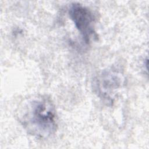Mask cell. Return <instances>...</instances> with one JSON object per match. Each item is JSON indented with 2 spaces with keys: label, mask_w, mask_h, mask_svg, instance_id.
I'll return each mask as SVG.
<instances>
[{
  "label": "cell",
  "mask_w": 149,
  "mask_h": 149,
  "mask_svg": "<svg viewBox=\"0 0 149 149\" xmlns=\"http://www.w3.org/2000/svg\"><path fill=\"white\" fill-rule=\"evenodd\" d=\"M20 122L28 133L41 139L54 134L58 126L55 107L49 98L43 97L27 105Z\"/></svg>",
  "instance_id": "cell-1"
},
{
  "label": "cell",
  "mask_w": 149,
  "mask_h": 149,
  "mask_svg": "<svg viewBox=\"0 0 149 149\" xmlns=\"http://www.w3.org/2000/svg\"><path fill=\"white\" fill-rule=\"evenodd\" d=\"M69 15L83 40L88 44L91 39L96 37L95 16L93 12L79 3H73L69 8Z\"/></svg>",
  "instance_id": "cell-2"
},
{
  "label": "cell",
  "mask_w": 149,
  "mask_h": 149,
  "mask_svg": "<svg viewBox=\"0 0 149 149\" xmlns=\"http://www.w3.org/2000/svg\"><path fill=\"white\" fill-rule=\"evenodd\" d=\"M118 72L109 70L104 72L99 78V93L104 97H109V94L118 88L122 82V77Z\"/></svg>",
  "instance_id": "cell-3"
}]
</instances>
